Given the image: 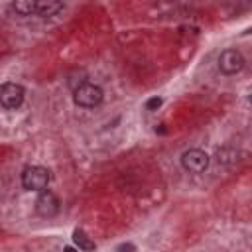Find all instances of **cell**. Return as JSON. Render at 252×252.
<instances>
[{
	"label": "cell",
	"mask_w": 252,
	"mask_h": 252,
	"mask_svg": "<svg viewBox=\"0 0 252 252\" xmlns=\"http://www.w3.org/2000/svg\"><path fill=\"white\" fill-rule=\"evenodd\" d=\"M244 67V57L238 49H224L219 55V69L224 75H234Z\"/></svg>",
	"instance_id": "obj_4"
},
{
	"label": "cell",
	"mask_w": 252,
	"mask_h": 252,
	"mask_svg": "<svg viewBox=\"0 0 252 252\" xmlns=\"http://www.w3.org/2000/svg\"><path fill=\"white\" fill-rule=\"evenodd\" d=\"M12 8H14L16 14H20V16H32V14H35V10H37V2H33V0H20V2H16Z\"/></svg>",
	"instance_id": "obj_8"
},
{
	"label": "cell",
	"mask_w": 252,
	"mask_h": 252,
	"mask_svg": "<svg viewBox=\"0 0 252 252\" xmlns=\"http://www.w3.org/2000/svg\"><path fill=\"white\" fill-rule=\"evenodd\" d=\"M161 106V98H158V96H154V98H150L148 102H146V108L148 110H156V108H159Z\"/></svg>",
	"instance_id": "obj_10"
},
{
	"label": "cell",
	"mask_w": 252,
	"mask_h": 252,
	"mask_svg": "<svg viewBox=\"0 0 252 252\" xmlns=\"http://www.w3.org/2000/svg\"><path fill=\"white\" fill-rule=\"evenodd\" d=\"M250 102H252V94H250Z\"/></svg>",
	"instance_id": "obj_13"
},
{
	"label": "cell",
	"mask_w": 252,
	"mask_h": 252,
	"mask_svg": "<svg viewBox=\"0 0 252 252\" xmlns=\"http://www.w3.org/2000/svg\"><path fill=\"white\" fill-rule=\"evenodd\" d=\"M116 252H134V244H130V242L120 244V246L116 248Z\"/></svg>",
	"instance_id": "obj_11"
},
{
	"label": "cell",
	"mask_w": 252,
	"mask_h": 252,
	"mask_svg": "<svg viewBox=\"0 0 252 252\" xmlns=\"http://www.w3.org/2000/svg\"><path fill=\"white\" fill-rule=\"evenodd\" d=\"M61 10H63V4H61V2H55V0H41V2H37L35 14L47 18V16H55V14L61 12Z\"/></svg>",
	"instance_id": "obj_7"
},
{
	"label": "cell",
	"mask_w": 252,
	"mask_h": 252,
	"mask_svg": "<svg viewBox=\"0 0 252 252\" xmlns=\"http://www.w3.org/2000/svg\"><path fill=\"white\" fill-rule=\"evenodd\" d=\"M51 175L45 167L41 165H28L24 171H22V187L28 189V191H43L49 183Z\"/></svg>",
	"instance_id": "obj_1"
},
{
	"label": "cell",
	"mask_w": 252,
	"mask_h": 252,
	"mask_svg": "<svg viewBox=\"0 0 252 252\" xmlns=\"http://www.w3.org/2000/svg\"><path fill=\"white\" fill-rule=\"evenodd\" d=\"M0 102L4 108H18L24 102V87L16 83H4L0 87Z\"/></svg>",
	"instance_id": "obj_5"
},
{
	"label": "cell",
	"mask_w": 252,
	"mask_h": 252,
	"mask_svg": "<svg viewBox=\"0 0 252 252\" xmlns=\"http://www.w3.org/2000/svg\"><path fill=\"white\" fill-rule=\"evenodd\" d=\"M181 165L191 173H201V171H205L209 167V156L199 148H191V150L183 152Z\"/></svg>",
	"instance_id": "obj_3"
},
{
	"label": "cell",
	"mask_w": 252,
	"mask_h": 252,
	"mask_svg": "<svg viewBox=\"0 0 252 252\" xmlns=\"http://www.w3.org/2000/svg\"><path fill=\"white\" fill-rule=\"evenodd\" d=\"M57 211H59V199L51 191H41L35 199V213L39 217L49 219V217H55Z\"/></svg>",
	"instance_id": "obj_6"
},
{
	"label": "cell",
	"mask_w": 252,
	"mask_h": 252,
	"mask_svg": "<svg viewBox=\"0 0 252 252\" xmlns=\"http://www.w3.org/2000/svg\"><path fill=\"white\" fill-rule=\"evenodd\" d=\"M63 252H77V250H75V248H71V246H67V248H65Z\"/></svg>",
	"instance_id": "obj_12"
},
{
	"label": "cell",
	"mask_w": 252,
	"mask_h": 252,
	"mask_svg": "<svg viewBox=\"0 0 252 252\" xmlns=\"http://www.w3.org/2000/svg\"><path fill=\"white\" fill-rule=\"evenodd\" d=\"M102 96H104V93H102V89L98 85L83 83V85H79L75 89V96L73 98L83 108H94V106H98L102 102Z\"/></svg>",
	"instance_id": "obj_2"
},
{
	"label": "cell",
	"mask_w": 252,
	"mask_h": 252,
	"mask_svg": "<svg viewBox=\"0 0 252 252\" xmlns=\"http://www.w3.org/2000/svg\"><path fill=\"white\" fill-rule=\"evenodd\" d=\"M73 240H75V244H77L81 250H87V252H89V250H94V242H93L81 228H77V230L73 232Z\"/></svg>",
	"instance_id": "obj_9"
}]
</instances>
